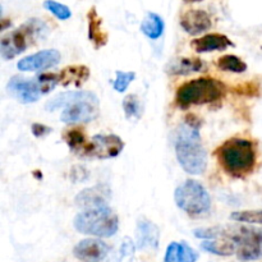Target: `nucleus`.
<instances>
[{
	"instance_id": "nucleus-30",
	"label": "nucleus",
	"mask_w": 262,
	"mask_h": 262,
	"mask_svg": "<svg viewBox=\"0 0 262 262\" xmlns=\"http://www.w3.org/2000/svg\"><path fill=\"white\" fill-rule=\"evenodd\" d=\"M183 261V243L171 242L165 252L164 262H182Z\"/></svg>"
},
{
	"instance_id": "nucleus-17",
	"label": "nucleus",
	"mask_w": 262,
	"mask_h": 262,
	"mask_svg": "<svg viewBox=\"0 0 262 262\" xmlns=\"http://www.w3.org/2000/svg\"><path fill=\"white\" fill-rule=\"evenodd\" d=\"M204 63L199 58H179L174 59L166 66V72L174 76H188L204 69Z\"/></svg>"
},
{
	"instance_id": "nucleus-3",
	"label": "nucleus",
	"mask_w": 262,
	"mask_h": 262,
	"mask_svg": "<svg viewBox=\"0 0 262 262\" xmlns=\"http://www.w3.org/2000/svg\"><path fill=\"white\" fill-rule=\"evenodd\" d=\"M216 155L222 168L230 176H246L255 168V147L251 141L245 138H232L227 141L217 148Z\"/></svg>"
},
{
	"instance_id": "nucleus-29",
	"label": "nucleus",
	"mask_w": 262,
	"mask_h": 262,
	"mask_svg": "<svg viewBox=\"0 0 262 262\" xmlns=\"http://www.w3.org/2000/svg\"><path fill=\"white\" fill-rule=\"evenodd\" d=\"M36 79H37L43 95L49 94L51 90L55 89L56 84L60 83V77L55 73H42L41 76L36 77Z\"/></svg>"
},
{
	"instance_id": "nucleus-19",
	"label": "nucleus",
	"mask_w": 262,
	"mask_h": 262,
	"mask_svg": "<svg viewBox=\"0 0 262 262\" xmlns=\"http://www.w3.org/2000/svg\"><path fill=\"white\" fill-rule=\"evenodd\" d=\"M60 83L63 86H76L79 87L89 79L90 69L84 66L67 67L59 74Z\"/></svg>"
},
{
	"instance_id": "nucleus-20",
	"label": "nucleus",
	"mask_w": 262,
	"mask_h": 262,
	"mask_svg": "<svg viewBox=\"0 0 262 262\" xmlns=\"http://www.w3.org/2000/svg\"><path fill=\"white\" fill-rule=\"evenodd\" d=\"M164 30H165V23H164L163 18L156 13H148L141 23V32L151 40L160 38L163 36Z\"/></svg>"
},
{
	"instance_id": "nucleus-28",
	"label": "nucleus",
	"mask_w": 262,
	"mask_h": 262,
	"mask_svg": "<svg viewBox=\"0 0 262 262\" xmlns=\"http://www.w3.org/2000/svg\"><path fill=\"white\" fill-rule=\"evenodd\" d=\"M117 77H115V81L113 82V87L117 92H124L125 90L128 89L130 83H132L133 79L136 78V73L135 72H122V71H117L115 72Z\"/></svg>"
},
{
	"instance_id": "nucleus-14",
	"label": "nucleus",
	"mask_w": 262,
	"mask_h": 262,
	"mask_svg": "<svg viewBox=\"0 0 262 262\" xmlns=\"http://www.w3.org/2000/svg\"><path fill=\"white\" fill-rule=\"evenodd\" d=\"M181 26L188 35L196 36L206 32L212 26L209 13L201 9H191L181 17Z\"/></svg>"
},
{
	"instance_id": "nucleus-33",
	"label": "nucleus",
	"mask_w": 262,
	"mask_h": 262,
	"mask_svg": "<svg viewBox=\"0 0 262 262\" xmlns=\"http://www.w3.org/2000/svg\"><path fill=\"white\" fill-rule=\"evenodd\" d=\"M187 3H197V2H202V0H184Z\"/></svg>"
},
{
	"instance_id": "nucleus-7",
	"label": "nucleus",
	"mask_w": 262,
	"mask_h": 262,
	"mask_svg": "<svg viewBox=\"0 0 262 262\" xmlns=\"http://www.w3.org/2000/svg\"><path fill=\"white\" fill-rule=\"evenodd\" d=\"M174 200L177 206L189 216H201L209 212L211 207L209 192L200 182L192 179L177 187L174 192Z\"/></svg>"
},
{
	"instance_id": "nucleus-24",
	"label": "nucleus",
	"mask_w": 262,
	"mask_h": 262,
	"mask_svg": "<svg viewBox=\"0 0 262 262\" xmlns=\"http://www.w3.org/2000/svg\"><path fill=\"white\" fill-rule=\"evenodd\" d=\"M230 219L237 223L262 225V210H247V211L232 212Z\"/></svg>"
},
{
	"instance_id": "nucleus-9",
	"label": "nucleus",
	"mask_w": 262,
	"mask_h": 262,
	"mask_svg": "<svg viewBox=\"0 0 262 262\" xmlns=\"http://www.w3.org/2000/svg\"><path fill=\"white\" fill-rule=\"evenodd\" d=\"M124 148L122 138L115 135H96L87 146L84 155L96 159L117 158Z\"/></svg>"
},
{
	"instance_id": "nucleus-21",
	"label": "nucleus",
	"mask_w": 262,
	"mask_h": 262,
	"mask_svg": "<svg viewBox=\"0 0 262 262\" xmlns=\"http://www.w3.org/2000/svg\"><path fill=\"white\" fill-rule=\"evenodd\" d=\"M201 248L206 252L217 256H230L235 252V245L228 238L205 241V242H202Z\"/></svg>"
},
{
	"instance_id": "nucleus-6",
	"label": "nucleus",
	"mask_w": 262,
	"mask_h": 262,
	"mask_svg": "<svg viewBox=\"0 0 262 262\" xmlns=\"http://www.w3.org/2000/svg\"><path fill=\"white\" fill-rule=\"evenodd\" d=\"M225 87L222 82L212 78H197L182 84L177 91V104L182 109L192 105L210 104L222 99Z\"/></svg>"
},
{
	"instance_id": "nucleus-8",
	"label": "nucleus",
	"mask_w": 262,
	"mask_h": 262,
	"mask_svg": "<svg viewBox=\"0 0 262 262\" xmlns=\"http://www.w3.org/2000/svg\"><path fill=\"white\" fill-rule=\"evenodd\" d=\"M225 238L234 243L241 261H256L262 257V228H225Z\"/></svg>"
},
{
	"instance_id": "nucleus-18",
	"label": "nucleus",
	"mask_w": 262,
	"mask_h": 262,
	"mask_svg": "<svg viewBox=\"0 0 262 262\" xmlns=\"http://www.w3.org/2000/svg\"><path fill=\"white\" fill-rule=\"evenodd\" d=\"M89 38L95 48L100 49L107 42V36L106 33L102 30V19L97 14L96 9L91 8L89 12Z\"/></svg>"
},
{
	"instance_id": "nucleus-5",
	"label": "nucleus",
	"mask_w": 262,
	"mask_h": 262,
	"mask_svg": "<svg viewBox=\"0 0 262 262\" xmlns=\"http://www.w3.org/2000/svg\"><path fill=\"white\" fill-rule=\"evenodd\" d=\"M74 228L82 234L110 238L118 232L119 220L109 206L89 209L74 217Z\"/></svg>"
},
{
	"instance_id": "nucleus-32",
	"label": "nucleus",
	"mask_w": 262,
	"mask_h": 262,
	"mask_svg": "<svg viewBox=\"0 0 262 262\" xmlns=\"http://www.w3.org/2000/svg\"><path fill=\"white\" fill-rule=\"evenodd\" d=\"M31 129H32L35 137H43V136L49 135L51 132V128L46 127L45 124H41V123H33Z\"/></svg>"
},
{
	"instance_id": "nucleus-2",
	"label": "nucleus",
	"mask_w": 262,
	"mask_h": 262,
	"mask_svg": "<svg viewBox=\"0 0 262 262\" xmlns=\"http://www.w3.org/2000/svg\"><path fill=\"white\" fill-rule=\"evenodd\" d=\"M45 107L49 112L63 107L60 120L66 124L89 123L99 114V99L91 91H67L53 97Z\"/></svg>"
},
{
	"instance_id": "nucleus-23",
	"label": "nucleus",
	"mask_w": 262,
	"mask_h": 262,
	"mask_svg": "<svg viewBox=\"0 0 262 262\" xmlns=\"http://www.w3.org/2000/svg\"><path fill=\"white\" fill-rule=\"evenodd\" d=\"M64 140L67 141V143H68L69 148L72 151H74V152H82L83 155L86 154L89 143H86L83 133L79 129L67 130V133L64 135Z\"/></svg>"
},
{
	"instance_id": "nucleus-12",
	"label": "nucleus",
	"mask_w": 262,
	"mask_h": 262,
	"mask_svg": "<svg viewBox=\"0 0 262 262\" xmlns=\"http://www.w3.org/2000/svg\"><path fill=\"white\" fill-rule=\"evenodd\" d=\"M110 247L100 239H83L74 247L73 253L78 260L83 262H102L109 255Z\"/></svg>"
},
{
	"instance_id": "nucleus-10",
	"label": "nucleus",
	"mask_w": 262,
	"mask_h": 262,
	"mask_svg": "<svg viewBox=\"0 0 262 262\" xmlns=\"http://www.w3.org/2000/svg\"><path fill=\"white\" fill-rule=\"evenodd\" d=\"M7 90L13 97H15L22 104L36 102L43 95L37 79H26L19 76H14L10 79Z\"/></svg>"
},
{
	"instance_id": "nucleus-1",
	"label": "nucleus",
	"mask_w": 262,
	"mask_h": 262,
	"mask_svg": "<svg viewBox=\"0 0 262 262\" xmlns=\"http://www.w3.org/2000/svg\"><path fill=\"white\" fill-rule=\"evenodd\" d=\"M200 127V120L193 115H188L186 122L178 128L176 138V155L179 165L192 176H200L207 166V155L201 142Z\"/></svg>"
},
{
	"instance_id": "nucleus-13",
	"label": "nucleus",
	"mask_w": 262,
	"mask_h": 262,
	"mask_svg": "<svg viewBox=\"0 0 262 262\" xmlns=\"http://www.w3.org/2000/svg\"><path fill=\"white\" fill-rule=\"evenodd\" d=\"M112 191L105 184H97V186L86 188L79 192L76 197L77 206L83 207V209H96V207L107 206Z\"/></svg>"
},
{
	"instance_id": "nucleus-15",
	"label": "nucleus",
	"mask_w": 262,
	"mask_h": 262,
	"mask_svg": "<svg viewBox=\"0 0 262 262\" xmlns=\"http://www.w3.org/2000/svg\"><path fill=\"white\" fill-rule=\"evenodd\" d=\"M137 248L138 250H158L159 239H160V230L148 219L141 217L137 223Z\"/></svg>"
},
{
	"instance_id": "nucleus-31",
	"label": "nucleus",
	"mask_w": 262,
	"mask_h": 262,
	"mask_svg": "<svg viewBox=\"0 0 262 262\" xmlns=\"http://www.w3.org/2000/svg\"><path fill=\"white\" fill-rule=\"evenodd\" d=\"M199 258V253L189 247L187 243H183V261L182 262H196Z\"/></svg>"
},
{
	"instance_id": "nucleus-27",
	"label": "nucleus",
	"mask_w": 262,
	"mask_h": 262,
	"mask_svg": "<svg viewBox=\"0 0 262 262\" xmlns=\"http://www.w3.org/2000/svg\"><path fill=\"white\" fill-rule=\"evenodd\" d=\"M43 8L60 20H67L72 17L71 9L67 5L54 2V0H45L43 2Z\"/></svg>"
},
{
	"instance_id": "nucleus-25",
	"label": "nucleus",
	"mask_w": 262,
	"mask_h": 262,
	"mask_svg": "<svg viewBox=\"0 0 262 262\" xmlns=\"http://www.w3.org/2000/svg\"><path fill=\"white\" fill-rule=\"evenodd\" d=\"M123 110L127 118H140L142 114V105L136 95H128L123 100Z\"/></svg>"
},
{
	"instance_id": "nucleus-26",
	"label": "nucleus",
	"mask_w": 262,
	"mask_h": 262,
	"mask_svg": "<svg viewBox=\"0 0 262 262\" xmlns=\"http://www.w3.org/2000/svg\"><path fill=\"white\" fill-rule=\"evenodd\" d=\"M136 246L129 237H125L120 243V248L118 251L115 262H133L135 260Z\"/></svg>"
},
{
	"instance_id": "nucleus-22",
	"label": "nucleus",
	"mask_w": 262,
	"mask_h": 262,
	"mask_svg": "<svg viewBox=\"0 0 262 262\" xmlns=\"http://www.w3.org/2000/svg\"><path fill=\"white\" fill-rule=\"evenodd\" d=\"M217 67L222 71L232 72V73H243V72L247 71V64L239 56L235 55L222 56L217 61Z\"/></svg>"
},
{
	"instance_id": "nucleus-16",
	"label": "nucleus",
	"mask_w": 262,
	"mask_h": 262,
	"mask_svg": "<svg viewBox=\"0 0 262 262\" xmlns=\"http://www.w3.org/2000/svg\"><path fill=\"white\" fill-rule=\"evenodd\" d=\"M192 49L196 53H211V51H223L233 45L232 41L222 33H209L202 37L196 38L191 42Z\"/></svg>"
},
{
	"instance_id": "nucleus-4",
	"label": "nucleus",
	"mask_w": 262,
	"mask_h": 262,
	"mask_svg": "<svg viewBox=\"0 0 262 262\" xmlns=\"http://www.w3.org/2000/svg\"><path fill=\"white\" fill-rule=\"evenodd\" d=\"M48 33V26L38 18L28 19L22 27L3 36L0 41V55L4 60H10L26 51L30 45L42 38Z\"/></svg>"
},
{
	"instance_id": "nucleus-11",
	"label": "nucleus",
	"mask_w": 262,
	"mask_h": 262,
	"mask_svg": "<svg viewBox=\"0 0 262 262\" xmlns=\"http://www.w3.org/2000/svg\"><path fill=\"white\" fill-rule=\"evenodd\" d=\"M59 61H60V53L55 49H46L20 59L17 63V68L20 72L45 71L58 66Z\"/></svg>"
}]
</instances>
